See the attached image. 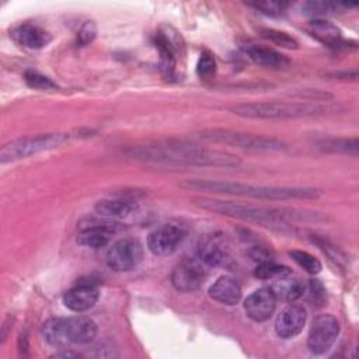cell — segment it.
<instances>
[{"instance_id":"21","label":"cell","mask_w":359,"mask_h":359,"mask_svg":"<svg viewBox=\"0 0 359 359\" xmlns=\"http://www.w3.org/2000/svg\"><path fill=\"white\" fill-rule=\"evenodd\" d=\"M271 290L273 292L276 299L294 302L303 296L304 285L300 279L293 278L292 273H289V275L273 279V283L271 285Z\"/></svg>"},{"instance_id":"34","label":"cell","mask_w":359,"mask_h":359,"mask_svg":"<svg viewBox=\"0 0 359 359\" xmlns=\"http://www.w3.org/2000/svg\"><path fill=\"white\" fill-rule=\"evenodd\" d=\"M95 34H97L95 24L93 21H86L77 34V45L79 46L88 45L95 38Z\"/></svg>"},{"instance_id":"5","label":"cell","mask_w":359,"mask_h":359,"mask_svg":"<svg viewBox=\"0 0 359 359\" xmlns=\"http://www.w3.org/2000/svg\"><path fill=\"white\" fill-rule=\"evenodd\" d=\"M67 140L65 133H42L36 136L15 139L6 143L0 150L1 164L27 158L29 156L59 147Z\"/></svg>"},{"instance_id":"8","label":"cell","mask_w":359,"mask_h":359,"mask_svg":"<svg viewBox=\"0 0 359 359\" xmlns=\"http://www.w3.org/2000/svg\"><path fill=\"white\" fill-rule=\"evenodd\" d=\"M338 334H339L338 320L331 314H321L311 324V328L307 337V346L316 355L325 353L337 341Z\"/></svg>"},{"instance_id":"3","label":"cell","mask_w":359,"mask_h":359,"mask_svg":"<svg viewBox=\"0 0 359 359\" xmlns=\"http://www.w3.org/2000/svg\"><path fill=\"white\" fill-rule=\"evenodd\" d=\"M198 205L203 209L220 213L223 216H230L247 222H255L269 227H278L285 230L286 226L296 217H300L299 213L287 209L265 208L255 205L237 203L231 201H219V199H199Z\"/></svg>"},{"instance_id":"32","label":"cell","mask_w":359,"mask_h":359,"mask_svg":"<svg viewBox=\"0 0 359 359\" xmlns=\"http://www.w3.org/2000/svg\"><path fill=\"white\" fill-rule=\"evenodd\" d=\"M24 80L31 88H36V90H50L56 87V84L49 77L35 70H27L24 73Z\"/></svg>"},{"instance_id":"15","label":"cell","mask_w":359,"mask_h":359,"mask_svg":"<svg viewBox=\"0 0 359 359\" xmlns=\"http://www.w3.org/2000/svg\"><path fill=\"white\" fill-rule=\"evenodd\" d=\"M10 36L22 48L27 49H41L50 42V35L43 28L34 24H21L15 27Z\"/></svg>"},{"instance_id":"14","label":"cell","mask_w":359,"mask_h":359,"mask_svg":"<svg viewBox=\"0 0 359 359\" xmlns=\"http://www.w3.org/2000/svg\"><path fill=\"white\" fill-rule=\"evenodd\" d=\"M97 335V324L86 316H73L65 318V337L67 344L86 345Z\"/></svg>"},{"instance_id":"27","label":"cell","mask_w":359,"mask_h":359,"mask_svg":"<svg viewBox=\"0 0 359 359\" xmlns=\"http://www.w3.org/2000/svg\"><path fill=\"white\" fill-rule=\"evenodd\" d=\"M292 273V269H289L287 266L285 265H279V264H275L273 261H264V262H259L257 265V268L254 269V276L258 278V279H276V278H280V276H285V275H289Z\"/></svg>"},{"instance_id":"20","label":"cell","mask_w":359,"mask_h":359,"mask_svg":"<svg viewBox=\"0 0 359 359\" xmlns=\"http://www.w3.org/2000/svg\"><path fill=\"white\" fill-rule=\"evenodd\" d=\"M307 31H309L310 35H313L320 42H323L328 46L338 48L344 43L339 28L337 25H334L332 22H330V21H325V20H321V18H314V20L309 21Z\"/></svg>"},{"instance_id":"18","label":"cell","mask_w":359,"mask_h":359,"mask_svg":"<svg viewBox=\"0 0 359 359\" xmlns=\"http://www.w3.org/2000/svg\"><path fill=\"white\" fill-rule=\"evenodd\" d=\"M156 48L160 52V62H161V69L170 76L174 72L175 67V55L180 49V41L178 36L170 32H161L158 31L156 34Z\"/></svg>"},{"instance_id":"1","label":"cell","mask_w":359,"mask_h":359,"mask_svg":"<svg viewBox=\"0 0 359 359\" xmlns=\"http://www.w3.org/2000/svg\"><path fill=\"white\" fill-rule=\"evenodd\" d=\"M125 153L132 158L175 165L234 167L240 163L238 157L234 154L206 149L185 139H167L147 144H137L129 147Z\"/></svg>"},{"instance_id":"33","label":"cell","mask_w":359,"mask_h":359,"mask_svg":"<svg viewBox=\"0 0 359 359\" xmlns=\"http://www.w3.org/2000/svg\"><path fill=\"white\" fill-rule=\"evenodd\" d=\"M303 294L307 296V300L310 303L317 306H321L325 302V289L318 279H310L307 286H304Z\"/></svg>"},{"instance_id":"13","label":"cell","mask_w":359,"mask_h":359,"mask_svg":"<svg viewBox=\"0 0 359 359\" xmlns=\"http://www.w3.org/2000/svg\"><path fill=\"white\" fill-rule=\"evenodd\" d=\"M98 296L97 285L93 282H80L63 294V304L72 311L83 313L97 303Z\"/></svg>"},{"instance_id":"9","label":"cell","mask_w":359,"mask_h":359,"mask_svg":"<svg viewBox=\"0 0 359 359\" xmlns=\"http://www.w3.org/2000/svg\"><path fill=\"white\" fill-rule=\"evenodd\" d=\"M206 265L198 258H184L175 265L171 273V282L180 292H194L202 286L208 275Z\"/></svg>"},{"instance_id":"35","label":"cell","mask_w":359,"mask_h":359,"mask_svg":"<svg viewBox=\"0 0 359 359\" xmlns=\"http://www.w3.org/2000/svg\"><path fill=\"white\" fill-rule=\"evenodd\" d=\"M55 358H73V356H79L77 353H73V352H60V353H55L53 355Z\"/></svg>"},{"instance_id":"4","label":"cell","mask_w":359,"mask_h":359,"mask_svg":"<svg viewBox=\"0 0 359 359\" xmlns=\"http://www.w3.org/2000/svg\"><path fill=\"white\" fill-rule=\"evenodd\" d=\"M334 111V107L323 104H310V102H252L241 104L231 108V112L251 119H290L302 116L321 115L325 112Z\"/></svg>"},{"instance_id":"12","label":"cell","mask_w":359,"mask_h":359,"mask_svg":"<svg viewBox=\"0 0 359 359\" xmlns=\"http://www.w3.org/2000/svg\"><path fill=\"white\" fill-rule=\"evenodd\" d=\"M306 309L300 304L292 303L278 314L275 321V331L283 339L293 338L302 332L306 324Z\"/></svg>"},{"instance_id":"30","label":"cell","mask_w":359,"mask_h":359,"mask_svg":"<svg viewBox=\"0 0 359 359\" xmlns=\"http://www.w3.org/2000/svg\"><path fill=\"white\" fill-rule=\"evenodd\" d=\"M250 7H254L255 10L261 11L265 15H271V17H278L282 15L286 10V7L289 6V3L286 1H279V0H262V1H252L248 3Z\"/></svg>"},{"instance_id":"26","label":"cell","mask_w":359,"mask_h":359,"mask_svg":"<svg viewBox=\"0 0 359 359\" xmlns=\"http://www.w3.org/2000/svg\"><path fill=\"white\" fill-rule=\"evenodd\" d=\"M358 139H327L318 143V147L325 151L332 153H345V154H358Z\"/></svg>"},{"instance_id":"19","label":"cell","mask_w":359,"mask_h":359,"mask_svg":"<svg viewBox=\"0 0 359 359\" xmlns=\"http://www.w3.org/2000/svg\"><path fill=\"white\" fill-rule=\"evenodd\" d=\"M209 296L226 306H234L241 299L240 285L230 276H220L210 287Z\"/></svg>"},{"instance_id":"6","label":"cell","mask_w":359,"mask_h":359,"mask_svg":"<svg viewBox=\"0 0 359 359\" xmlns=\"http://www.w3.org/2000/svg\"><path fill=\"white\" fill-rule=\"evenodd\" d=\"M202 139L213 142V143H222L229 144L240 149H248V150H265V151H278L283 150L286 146L269 136L262 135H251V133H243L236 132L230 129H206L201 132Z\"/></svg>"},{"instance_id":"31","label":"cell","mask_w":359,"mask_h":359,"mask_svg":"<svg viewBox=\"0 0 359 359\" xmlns=\"http://www.w3.org/2000/svg\"><path fill=\"white\" fill-rule=\"evenodd\" d=\"M215 73H216V60L210 52L203 50L196 63V74L201 79L209 80L215 76Z\"/></svg>"},{"instance_id":"25","label":"cell","mask_w":359,"mask_h":359,"mask_svg":"<svg viewBox=\"0 0 359 359\" xmlns=\"http://www.w3.org/2000/svg\"><path fill=\"white\" fill-rule=\"evenodd\" d=\"M351 6H355V4L331 3V1H307L302 6V10L304 14L321 17V15H327V14H335V13H338L339 8L351 7Z\"/></svg>"},{"instance_id":"23","label":"cell","mask_w":359,"mask_h":359,"mask_svg":"<svg viewBox=\"0 0 359 359\" xmlns=\"http://www.w3.org/2000/svg\"><path fill=\"white\" fill-rule=\"evenodd\" d=\"M226 252L222 248V244L215 237H208L201 241L198 248V258L206 266H217L224 261Z\"/></svg>"},{"instance_id":"22","label":"cell","mask_w":359,"mask_h":359,"mask_svg":"<svg viewBox=\"0 0 359 359\" xmlns=\"http://www.w3.org/2000/svg\"><path fill=\"white\" fill-rule=\"evenodd\" d=\"M94 209L100 216L126 217L136 209V202L132 199H123V198L102 199L95 203Z\"/></svg>"},{"instance_id":"16","label":"cell","mask_w":359,"mask_h":359,"mask_svg":"<svg viewBox=\"0 0 359 359\" xmlns=\"http://www.w3.org/2000/svg\"><path fill=\"white\" fill-rule=\"evenodd\" d=\"M116 233V224L102 223L83 229L77 236V243L83 247L98 250L105 247Z\"/></svg>"},{"instance_id":"29","label":"cell","mask_w":359,"mask_h":359,"mask_svg":"<svg viewBox=\"0 0 359 359\" xmlns=\"http://www.w3.org/2000/svg\"><path fill=\"white\" fill-rule=\"evenodd\" d=\"M259 34L262 38H265L279 46H283L287 49H297V45H299L297 41L293 36H290L287 32L278 31L273 28H261Z\"/></svg>"},{"instance_id":"11","label":"cell","mask_w":359,"mask_h":359,"mask_svg":"<svg viewBox=\"0 0 359 359\" xmlns=\"http://www.w3.org/2000/svg\"><path fill=\"white\" fill-rule=\"evenodd\" d=\"M276 296L271 287H261L252 292L244 302L245 314L257 323H262L271 318L276 309Z\"/></svg>"},{"instance_id":"17","label":"cell","mask_w":359,"mask_h":359,"mask_svg":"<svg viewBox=\"0 0 359 359\" xmlns=\"http://www.w3.org/2000/svg\"><path fill=\"white\" fill-rule=\"evenodd\" d=\"M245 55L257 65L268 69H285L290 65V60L280 52L261 45L245 46Z\"/></svg>"},{"instance_id":"7","label":"cell","mask_w":359,"mask_h":359,"mask_svg":"<svg viewBox=\"0 0 359 359\" xmlns=\"http://www.w3.org/2000/svg\"><path fill=\"white\" fill-rule=\"evenodd\" d=\"M107 265L116 271L125 272L135 269L143 259L142 244L132 237H125L115 241L107 252Z\"/></svg>"},{"instance_id":"24","label":"cell","mask_w":359,"mask_h":359,"mask_svg":"<svg viewBox=\"0 0 359 359\" xmlns=\"http://www.w3.org/2000/svg\"><path fill=\"white\" fill-rule=\"evenodd\" d=\"M42 337L52 346H65L67 345L65 337V318L53 317L43 323L42 325Z\"/></svg>"},{"instance_id":"28","label":"cell","mask_w":359,"mask_h":359,"mask_svg":"<svg viewBox=\"0 0 359 359\" xmlns=\"http://www.w3.org/2000/svg\"><path fill=\"white\" fill-rule=\"evenodd\" d=\"M289 255L299 266H302L306 272H309L311 275H316L321 271V262L316 257L309 254L307 251L292 250V251H289Z\"/></svg>"},{"instance_id":"10","label":"cell","mask_w":359,"mask_h":359,"mask_svg":"<svg viewBox=\"0 0 359 359\" xmlns=\"http://www.w3.org/2000/svg\"><path fill=\"white\" fill-rule=\"evenodd\" d=\"M185 236L187 231L182 226L167 223L157 227L149 234L147 247L154 255H170L174 251H177L180 244L184 241Z\"/></svg>"},{"instance_id":"2","label":"cell","mask_w":359,"mask_h":359,"mask_svg":"<svg viewBox=\"0 0 359 359\" xmlns=\"http://www.w3.org/2000/svg\"><path fill=\"white\" fill-rule=\"evenodd\" d=\"M180 185L185 189L229 194V195H238V196H248V198L268 199V201L313 199L320 195L318 189L309 188V187H268V185H254V184L213 181V180H185Z\"/></svg>"}]
</instances>
